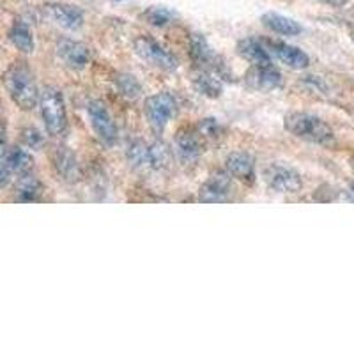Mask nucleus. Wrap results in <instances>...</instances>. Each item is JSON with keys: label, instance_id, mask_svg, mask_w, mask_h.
Returning a JSON list of instances; mask_svg holds the SVG:
<instances>
[{"label": "nucleus", "instance_id": "nucleus-1", "mask_svg": "<svg viewBox=\"0 0 354 354\" xmlns=\"http://www.w3.org/2000/svg\"><path fill=\"white\" fill-rule=\"evenodd\" d=\"M286 128L296 138L315 145H331L335 131L324 119L308 112H292L286 117Z\"/></svg>", "mask_w": 354, "mask_h": 354}, {"label": "nucleus", "instance_id": "nucleus-2", "mask_svg": "<svg viewBox=\"0 0 354 354\" xmlns=\"http://www.w3.org/2000/svg\"><path fill=\"white\" fill-rule=\"evenodd\" d=\"M6 91L12 103H17L21 110H32L39 105V88L32 73L25 66H12L9 69L6 75Z\"/></svg>", "mask_w": 354, "mask_h": 354}, {"label": "nucleus", "instance_id": "nucleus-3", "mask_svg": "<svg viewBox=\"0 0 354 354\" xmlns=\"http://www.w3.org/2000/svg\"><path fill=\"white\" fill-rule=\"evenodd\" d=\"M39 112L50 135H61L68 126V113L62 93L57 87H44L39 97Z\"/></svg>", "mask_w": 354, "mask_h": 354}, {"label": "nucleus", "instance_id": "nucleus-4", "mask_svg": "<svg viewBox=\"0 0 354 354\" xmlns=\"http://www.w3.org/2000/svg\"><path fill=\"white\" fill-rule=\"evenodd\" d=\"M133 48L140 59H144L147 64H151L153 68L161 69V71L172 73L179 68V61L177 57L174 55L170 50H167L163 44L158 43L156 39L149 36H140L135 39L133 43Z\"/></svg>", "mask_w": 354, "mask_h": 354}, {"label": "nucleus", "instance_id": "nucleus-5", "mask_svg": "<svg viewBox=\"0 0 354 354\" xmlns=\"http://www.w3.org/2000/svg\"><path fill=\"white\" fill-rule=\"evenodd\" d=\"M177 112V100L170 93H158L149 96L144 103L145 119L153 131L161 133L174 119Z\"/></svg>", "mask_w": 354, "mask_h": 354}, {"label": "nucleus", "instance_id": "nucleus-6", "mask_svg": "<svg viewBox=\"0 0 354 354\" xmlns=\"http://www.w3.org/2000/svg\"><path fill=\"white\" fill-rule=\"evenodd\" d=\"M189 57L194 59L195 64L202 66L207 71L216 73L220 78H225L227 75L230 77V69L227 62L214 52V48L207 43L202 34H192L189 36Z\"/></svg>", "mask_w": 354, "mask_h": 354}, {"label": "nucleus", "instance_id": "nucleus-7", "mask_svg": "<svg viewBox=\"0 0 354 354\" xmlns=\"http://www.w3.org/2000/svg\"><path fill=\"white\" fill-rule=\"evenodd\" d=\"M34 167V158L30 156L28 151L24 147H11L4 144V151H2V160H0V186H6L11 183L15 176H25L32 170Z\"/></svg>", "mask_w": 354, "mask_h": 354}, {"label": "nucleus", "instance_id": "nucleus-8", "mask_svg": "<svg viewBox=\"0 0 354 354\" xmlns=\"http://www.w3.org/2000/svg\"><path fill=\"white\" fill-rule=\"evenodd\" d=\"M87 115L88 122L93 126L94 133H96L97 140H101L106 147H113L119 138V129H117L115 121H113L112 113L105 106V103L94 100L88 101L87 105Z\"/></svg>", "mask_w": 354, "mask_h": 354}, {"label": "nucleus", "instance_id": "nucleus-9", "mask_svg": "<svg viewBox=\"0 0 354 354\" xmlns=\"http://www.w3.org/2000/svg\"><path fill=\"white\" fill-rule=\"evenodd\" d=\"M264 181L277 194L292 195L303 188L301 174L286 163H273L264 169Z\"/></svg>", "mask_w": 354, "mask_h": 354}, {"label": "nucleus", "instance_id": "nucleus-10", "mask_svg": "<svg viewBox=\"0 0 354 354\" xmlns=\"http://www.w3.org/2000/svg\"><path fill=\"white\" fill-rule=\"evenodd\" d=\"M234 177L227 170L213 174V176L198 189V201L205 204H221L232 201L234 195Z\"/></svg>", "mask_w": 354, "mask_h": 354}, {"label": "nucleus", "instance_id": "nucleus-11", "mask_svg": "<svg viewBox=\"0 0 354 354\" xmlns=\"http://www.w3.org/2000/svg\"><path fill=\"white\" fill-rule=\"evenodd\" d=\"M245 84L252 91L259 93H271L274 88H280L283 84V78L273 64H252V68L246 71Z\"/></svg>", "mask_w": 354, "mask_h": 354}, {"label": "nucleus", "instance_id": "nucleus-12", "mask_svg": "<svg viewBox=\"0 0 354 354\" xmlns=\"http://www.w3.org/2000/svg\"><path fill=\"white\" fill-rule=\"evenodd\" d=\"M55 53L68 68L75 69V71L85 69L88 61H91V50L84 43H80V41L68 39V37L57 43Z\"/></svg>", "mask_w": 354, "mask_h": 354}, {"label": "nucleus", "instance_id": "nucleus-13", "mask_svg": "<svg viewBox=\"0 0 354 354\" xmlns=\"http://www.w3.org/2000/svg\"><path fill=\"white\" fill-rule=\"evenodd\" d=\"M46 15L53 24L66 28V30H78L85 20L82 9L71 4H62V2L46 6Z\"/></svg>", "mask_w": 354, "mask_h": 354}, {"label": "nucleus", "instance_id": "nucleus-14", "mask_svg": "<svg viewBox=\"0 0 354 354\" xmlns=\"http://www.w3.org/2000/svg\"><path fill=\"white\" fill-rule=\"evenodd\" d=\"M266 44H268L271 55L277 57L278 61L286 64L287 68L306 69L310 66V57L292 44H287L283 41H268Z\"/></svg>", "mask_w": 354, "mask_h": 354}, {"label": "nucleus", "instance_id": "nucleus-15", "mask_svg": "<svg viewBox=\"0 0 354 354\" xmlns=\"http://www.w3.org/2000/svg\"><path fill=\"white\" fill-rule=\"evenodd\" d=\"M174 153L179 158V161L194 165L195 161L202 156V142L198 140V137H195V133H177L176 138H174Z\"/></svg>", "mask_w": 354, "mask_h": 354}, {"label": "nucleus", "instance_id": "nucleus-16", "mask_svg": "<svg viewBox=\"0 0 354 354\" xmlns=\"http://www.w3.org/2000/svg\"><path fill=\"white\" fill-rule=\"evenodd\" d=\"M53 169L66 183H77L80 179V165L69 147H59L53 153Z\"/></svg>", "mask_w": 354, "mask_h": 354}, {"label": "nucleus", "instance_id": "nucleus-17", "mask_svg": "<svg viewBox=\"0 0 354 354\" xmlns=\"http://www.w3.org/2000/svg\"><path fill=\"white\" fill-rule=\"evenodd\" d=\"M225 170L236 179L241 181H254L255 177V160L252 154L245 151L230 153L225 160Z\"/></svg>", "mask_w": 354, "mask_h": 354}, {"label": "nucleus", "instance_id": "nucleus-18", "mask_svg": "<svg viewBox=\"0 0 354 354\" xmlns=\"http://www.w3.org/2000/svg\"><path fill=\"white\" fill-rule=\"evenodd\" d=\"M238 53L252 64H273V57L268 44L262 43L257 37H245L239 41Z\"/></svg>", "mask_w": 354, "mask_h": 354}, {"label": "nucleus", "instance_id": "nucleus-19", "mask_svg": "<svg viewBox=\"0 0 354 354\" xmlns=\"http://www.w3.org/2000/svg\"><path fill=\"white\" fill-rule=\"evenodd\" d=\"M262 25L270 28L271 32L280 34V36H299L303 32V27L296 20L278 12H266L261 18Z\"/></svg>", "mask_w": 354, "mask_h": 354}, {"label": "nucleus", "instance_id": "nucleus-20", "mask_svg": "<svg viewBox=\"0 0 354 354\" xmlns=\"http://www.w3.org/2000/svg\"><path fill=\"white\" fill-rule=\"evenodd\" d=\"M126 160L129 165L138 172L153 170V154H151V144L142 140H131L126 149Z\"/></svg>", "mask_w": 354, "mask_h": 354}, {"label": "nucleus", "instance_id": "nucleus-21", "mask_svg": "<svg viewBox=\"0 0 354 354\" xmlns=\"http://www.w3.org/2000/svg\"><path fill=\"white\" fill-rule=\"evenodd\" d=\"M192 84H194L195 91L198 94L209 97V100H216L223 94V84H221L220 77L216 73L207 71V69L195 73V77L192 78Z\"/></svg>", "mask_w": 354, "mask_h": 354}, {"label": "nucleus", "instance_id": "nucleus-22", "mask_svg": "<svg viewBox=\"0 0 354 354\" xmlns=\"http://www.w3.org/2000/svg\"><path fill=\"white\" fill-rule=\"evenodd\" d=\"M9 39H11V43L24 53H32L34 50H36V41H34L32 28H30V25L24 20H18L12 24L11 30H9Z\"/></svg>", "mask_w": 354, "mask_h": 354}, {"label": "nucleus", "instance_id": "nucleus-23", "mask_svg": "<svg viewBox=\"0 0 354 354\" xmlns=\"http://www.w3.org/2000/svg\"><path fill=\"white\" fill-rule=\"evenodd\" d=\"M43 194V185L34 174H25L18 181L17 186V201L18 202H36Z\"/></svg>", "mask_w": 354, "mask_h": 354}, {"label": "nucleus", "instance_id": "nucleus-24", "mask_svg": "<svg viewBox=\"0 0 354 354\" xmlns=\"http://www.w3.org/2000/svg\"><path fill=\"white\" fill-rule=\"evenodd\" d=\"M142 18L153 27H165V25L172 24L176 12L169 8H163V6H153V8L145 9L142 12Z\"/></svg>", "mask_w": 354, "mask_h": 354}, {"label": "nucleus", "instance_id": "nucleus-25", "mask_svg": "<svg viewBox=\"0 0 354 354\" xmlns=\"http://www.w3.org/2000/svg\"><path fill=\"white\" fill-rule=\"evenodd\" d=\"M115 87L117 91L128 100H137L142 94V85L137 78L129 75V73H121L115 77Z\"/></svg>", "mask_w": 354, "mask_h": 354}, {"label": "nucleus", "instance_id": "nucleus-26", "mask_svg": "<svg viewBox=\"0 0 354 354\" xmlns=\"http://www.w3.org/2000/svg\"><path fill=\"white\" fill-rule=\"evenodd\" d=\"M151 154H153V170H163L170 163V149L169 145L161 140L151 144Z\"/></svg>", "mask_w": 354, "mask_h": 354}, {"label": "nucleus", "instance_id": "nucleus-27", "mask_svg": "<svg viewBox=\"0 0 354 354\" xmlns=\"http://www.w3.org/2000/svg\"><path fill=\"white\" fill-rule=\"evenodd\" d=\"M21 142H24L25 147H30V149H41L44 144L43 133L37 128H25L21 131Z\"/></svg>", "mask_w": 354, "mask_h": 354}, {"label": "nucleus", "instance_id": "nucleus-28", "mask_svg": "<svg viewBox=\"0 0 354 354\" xmlns=\"http://www.w3.org/2000/svg\"><path fill=\"white\" fill-rule=\"evenodd\" d=\"M198 131L207 138H218L221 135V126L216 119L207 117V119H202V121L198 122Z\"/></svg>", "mask_w": 354, "mask_h": 354}, {"label": "nucleus", "instance_id": "nucleus-29", "mask_svg": "<svg viewBox=\"0 0 354 354\" xmlns=\"http://www.w3.org/2000/svg\"><path fill=\"white\" fill-rule=\"evenodd\" d=\"M321 4L331 6V8H344V6L349 4V0H319Z\"/></svg>", "mask_w": 354, "mask_h": 354}, {"label": "nucleus", "instance_id": "nucleus-30", "mask_svg": "<svg viewBox=\"0 0 354 354\" xmlns=\"http://www.w3.org/2000/svg\"><path fill=\"white\" fill-rule=\"evenodd\" d=\"M351 188H353V194H354V183H353V186H351Z\"/></svg>", "mask_w": 354, "mask_h": 354}, {"label": "nucleus", "instance_id": "nucleus-31", "mask_svg": "<svg viewBox=\"0 0 354 354\" xmlns=\"http://www.w3.org/2000/svg\"><path fill=\"white\" fill-rule=\"evenodd\" d=\"M115 2H121V0H115Z\"/></svg>", "mask_w": 354, "mask_h": 354}, {"label": "nucleus", "instance_id": "nucleus-32", "mask_svg": "<svg viewBox=\"0 0 354 354\" xmlns=\"http://www.w3.org/2000/svg\"><path fill=\"white\" fill-rule=\"evenodd\" d=\"M353 41H354V32H353Z\"/></svg>", "mask_w": 354, "mask_h": 354}, {"label": "nucleus", "instance_id": "nucleus-33", "mask_svg": "<svg viewBox=\"0 0 354 354\" xmlns=\"http://www.w3.org/2000/svg\"><path fill=\"white\" fill-rule=\"evenodd\" d=\"M353 167H354V161H353Z\"/></svg>", "mask_w": 354, "mask_h": 354}]
</instances>
